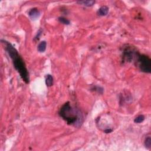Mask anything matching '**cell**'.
I'll return each mask as SVG.
<instances>
[{"instance_id":"6da1fadb","label":"cell","mask_w":151,"mask_h":151,"mask_svg":"<svg viewBox=\"0 0 151 151\" xmlns=\"http://www.w3.org/2000/svg\"><path fill=\"white\" fill-rule=\"evenodd\" d=\"M1 42L5 45L6 52L12 59L14 67L20 74L21 78L25 83L28 84L30 83L29 73L24 60L18 54L17 50L9 42L3 40H1Z\"/></svg>"},{"instance_id":"7a4b0ae2","label":"cell","mask_w":151,"mask_h":151,"mask_svg":"<svg viewBox=\"0 0 151 151\" xmlns=\"http://www.w3.org/2000/svg\"><path fill=\"white\" fill-rule=\"evenodd\" d=\"M59 116L69 125L77 126L82 122L83 118L80 111L70 105L69 102L61 106L59 112Z\"/></svg>"},{"instance_id":"3957f363","label":"cell","mask_w":151,"mask_h":151,"mask_svg":"<svg viewBox=\"0 0 151 151\" xmlns=\"http://www.w3.org/2000/svg\"><path fill=\"white\" fill-rule=\"evenodd\" d=\"M141 71L146 73L151 72V60L145 54H138L135 61Z\"/></svg>"},{"instance_id":"277c9868","label":"cell","mask_w":151,"mask_h":151,"mask_svg":"<svg viewBox=\"0 0 151 151\" xmlns=\"http://www.w3.org/2000/svg\"><path fill=\"white\" fill-rule=\"evenodd\" d=\"M139 53L135 47L131 46H126L123 48L122 52V60L125 62H131L136 60Z\"/></svg>"},{"instance_id":"5b68a950","label":"cell","mask_w":151,"mask_h":151,"mask_svg":"<svg viewBox=\"0 0 151 151\" xmlns=\"http://www.w3.org/2000/svg\"><path fill=\"white\" fill-rule=\"evenodd\" d=\"M40 12L37 8H33L29 11L28 16L33 20H35L40 16Z\"/></svg>"},{"instance_id":"8992f818","label":"cell","mask_w":151,"mask_h":151,"mask_svg":"<svg viewBox=\"0 0 151 151\" xmlns=\"http://www.w3.org/2000/svg\"><path fill=\"white\" fill-rule=\"evenodd\" d=\"M109 12V8L107 6H102L97 11V13L99 16H105Z\"/></svg>"},{"instance_id":"52a82bcc","label":"cell","mask_w":151,"mask_h":151,"mask_svg":"<svg viewBox=\"0 0 151 151\" xmlns=\"http://www.w3.org/2000/svg\"><path fill=\"white\" fill-rule=\"evenodd\" d=\"M47 47V42L45 41H42L41 42H40L39 46L37 47V50L40 53H43L46 50Z\"/></svg>"},{"instance_id":"ba28073f","label":"cell","mask_w":151,"mask_h":151,"mask_svg":"<svg viewBox=\"0 0 151 151\" xmlns=\"http://www.w3.org/2000/svg\"><path fill=\"white\" fill-rule=\"evenodd\" d=\"M78 3H79L80 4H82L84 6H86V7H91L94 5V4L95 3V1H93V0H87V1H77Z\"/></svg>"},{"instance_id":"9c48e42d","label":"cell","mask_w":151,"mask_h":151,"mask_svg":"<svg viewBox=\"0 0 151 151\" xmlns=\"http://www.w3.org/2000/svg\"><path fill=\"white\" fill-rule=\"evenodd\" d=\"M53 77L51 74H47L46 78V84L47 87H51L53 85Z\"/></svg>"},{"instance_id":"30bf717a","label":"cell","mask_w":151,"mask_h":151,"mask_svg":"<svg viewBox=\"0 0 151 151\" xmlns=\"http://www.w3.org/2000/svg\"><path fill=\"white\" fill-rule=\"evenodd\" d=\"M58 20L61 24L64 25H69L70 23V21L69 20H68L67 18L65 17H60L58 18Z\"/></svg>"},{"instance_id":"8fae6325","label":"cell","mask_w":151,"mask_h":151,"mask_svg":"<svg viewBox=\"0 0 151 151\" xmlns=\"http://www.w3.org/2000/svg\"><path fill=\"white\" fill-rule=\"evenodd\" d=\"M144 144L145 147L147 149H149L151 147V138L150 136H148L145 138L144 142Z\"/></svg>"},{"instance_id":"7c38bea8","label":"cell","mask_w":151,"mask_h":151,"mask_svg":"<svg viewBox=\"0 0 151 151\" xmlns=\"http://www.w3.org/2000/svg\"><path fill=\"white\" fill-rule=\"evenodd\" d=\"M144 120H145L144 116L142 115V114H141V115H139L135 119L134 122L136 123H141L143 122Z\"/></svg>"},{"instance_id":"4fadbf2b","label":"cell","mask_w":151,"mask_h":151,"mask_svg":"<svg viewBox=\"0 0 151 151\" xmlns=\"http://www.w3.org/2000/svg\"><path fill=\"white\" fill-rule=\"evenodd\" d=\"M92 90H95L96 91H97V92L99 93H103V89H102L100 87H99V86H95L93 87L92 88Z\"/></svg>"},{"instance_id":"5bb4252c","label":"cell","mask_w":151,"mask_h":151,"mask_svg":"<svg viewBox=\"0 0 151 151\" xmlns=\"http://www.w3.org/2000/svg\"><path fill=\"white\" fill-rule=\"evenodd\" d=\"M112 131H113V130L112 129H105V131H104V132L106 133H111Z\"/></svg>"}]
</instances>
